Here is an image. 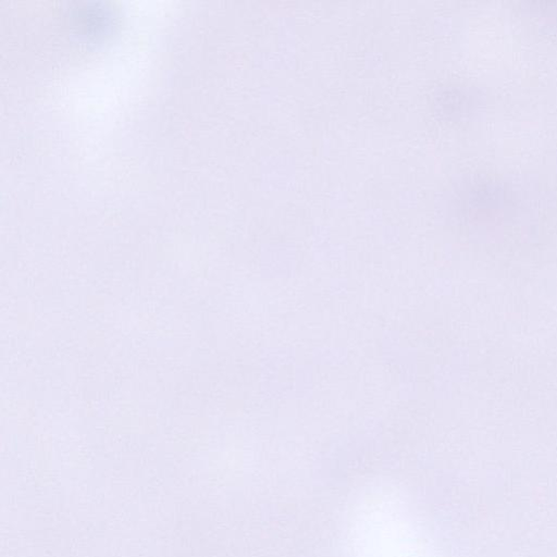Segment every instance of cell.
<instances>
[{"label": "cell", "mask_w": 557, "mask_h": 557, "mask_svg": "<svg viewBox=\"0 0 557 557\" xmlns=\"http://www.w3.org/2000/svg\"><path fill=\"white\" fill-rule=\"evenodd\" d=\"M397 510V509H396ZM369 517L363 530V543L369 548L368 557H424L418 532L411 523L391 508L388 515L379 512Z\"/></svg>", "instance_id": "obj_1"}]
</instances>
